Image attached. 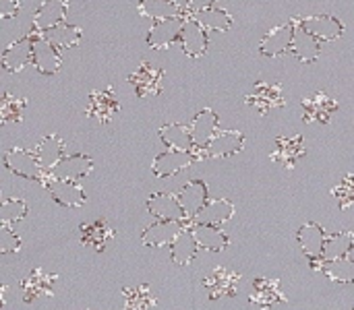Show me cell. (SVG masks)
Returning <instances> with one entry per match:
<instances>
[{"label": "cell", "mask_w": 354, "mask_h": 310, "mask_svg": "<svg viewBox=\"0 0 354 310\" xmlns=\"http://www.w3.org/2000/svg\"><path fill=\"white\" fill-rule=\"evenodd\" d=\"M214 4H216V0H191L189 10H191V14H197V12H201V10H205V8H209Z\"/></svg>", "instance_id": "ee69618b"}, {"label": "cell", "mask_w": 354, "mask_h": 310, "mask_svg": "<svg viewBox=\"0 0 354 310\" xmlns=\"http://www.w3.org/2000/svg\"><path fill=\"white\" fill-rule=\"evenodd\" d=\"M25 215H27L25 201H21V199H6V201H2V205H0V222L2 224H6V226L17 224Z\"/></svg>", "instance_id": "ab89813d"}, {"label": "cell", "mask_w": 354, "mask_h": 310, "mask_svg": "<svg viewBox=\"0 0 354 310\" xmlns=\"http://www.w3.org/2000/svg\"><path fill=\"white\" fill-rule=\"evenodd\" d=\"M297 240L301 244V251L309 257V259H324V249H326V232L319 224H305L299 234Z\"/></svg>", "instance_id": "d6986e66"}, {"label": "cell", "mask_w": 354, "mask_h": 310, "mask_svg": "<svg viewBox=\"0 0 354 310\" xmlns=\"http://www.w3.org/2000/svg\"><path fill=\"white\" fill-rule=\"evenodd\" d=\"M19 8H21L19 0H0V17L2 19L15 17L19 12Z\"/></svg>", "instance_id": "7bdbcfd3"}, {"label": "cell", "mask_w": 354, "mask_h": 310, "mask_svg": "<svg viewBox=\"0 0 354 310\" xmlns=\"http://www.w3.org/2000/svg\"><path fill=\"white\" fill-rule=\"evenodd\" d=\"M178 199L183 203V209L187 213V220H195L197 213L207 203V186H205V182L203 180H191V182H187L180 188Z\"/></svg>", "instance_id": "e0dca14e"}, {"label": "cell", "mask_w": 354, "mask_h": 310, "mask_svg": "<svg viewBox=\"0 0 354 310\" xmlns=\"http://www.w3.org/2000/svg\"><path fill=\"white\" fill-rule=\"evenodd\" d=\"M4 166L15 174V176H23V178H29V180H44V168L39 166L35 153L31 151H25V149H10L6 155H4Z\"/></svg>", "instance_id": "7a4b0ae2"}, {"label": "cell", "mask_w": 354, "mask_h": 310, "mask_svg": "<svg viewBox=\"0 0 354 310\" xmlns=\"http://www.w3.org/2000/svg\"><path fill=\"white\" fill-rule=\"evenodd\" d=\"M91 170H93L91 157H87V155H68V157H62L48 174L52 178H58V180L79 182L81 178L89 176Z\"/></svg>", "instance_id": "9c48e42d"}, {"label": "cell", "mask_w": 354, "mask_h": 310, "mask_svg": "<svg viewBox=\"0 0 354 310\" xmlns=\"http://www.w3.org/2000/svg\"><path fill=\"white\" fill-rule=\"evenodd\" d=\"M197 251H199V244H197V238H195L193 230H183L174 238V242L170 244V257H172V261L176 265H183V267L189 265L195 259Z\"/></svg>", "instance_id": "f546056e"}, {"label": "cell", "mask_w": 354, "mask_h": 310, "mask_svg": "<svg viewBox=\"0 0 354 310\" xmlns=\"http://www.w3.org/2000/svg\"><path fill=\"white\" fill-rule=\"evenodd\" d=\"M54 282H56V278L54 275H50V273H46L44 269H33L25 280H23V284H21V288H23V298H25V302H31V300H35V298H39V296H52V286H54Z\"/></svg>", "instance_id": "d4e9b609"}, {"label": "cell", "mask_w": 354, "mask_h": 310, "mask_svg": "<svg viewBox=\"0 0 354 310\" xmlns=\"http://www.w3.org/2000/svg\"><path fill=\"white\" fill-rule=\"evenodd\" d=\"M193 234L197 238L199 249L209 251V253H220L228 246V236L218 228L209 224H193Z\"/></svg>", "instance_id": "83f0119b"}, {"label": "cell", "mask_w": 354, "mask_h": 310, "mask_svg": "<svg viewBox=\"0 0 354 310\" xmlns=\"http://www.w3.org/2000/svg\"><path fill=\"white\" fill-rule=\"evenodd\" d=\"M25 99L23 97H17L12 93H6L0 101V120L2 124H15V122H21V116H23V110H25Z\"/></svg>", "instance_id": "f35d334b"}, {"label": "cell", "mask_w": 354, "mask_h": 310, "mask_svg": "<svg viewBox=\"0 0 354 310\" xmlns=\"http://www.w3.org/2000/svg\"><path fill=\"white\" fill-rule=\"evenodd\" d=\"M41 182H44V186L48 188L50 197H52L58 205H62V207H66V209H77V207H81V205L87 201L83 188H81L77 182H73V180H58V178H52V176L48 174V178H44Z\"/></svg>", "instance_id": "6da1fadb"}, {"label": "cell", "mask_w": 354, "mask_h": 310, "mask_svg": "<svg viewBox=\"0 0 354 310\" xmlns=\"http://www.w3.org/2000/svg\"><path fill=\"white\" fill-rule=\"evenodd\" d=\"M243 143H245V137L239 130H218L205 147L207 159H220V157L236 155L243 149Z\"/></svg>", "instance_id": "7c38bea8"}, {"label": "cell", "mask_w": 354, "mask_h": 310, "mask_svg": "<svg viewBox=\"0 0 354 310\" xmlns=\"http://www.w3.org/2000/svg\"><path fill=\"white\" fill-rule=\"evenodd\" d=\"M354 249V232H338L328 236L326 249H324V259L326 261H336L342 257H348Z\"/></svg>", "instance_id": "836d02e7"}, {"label": "cell", "mask_w": 354, "mask_h": 310, "mask_svg": "<svg viewBox=\"0 0 354 310\" xmlns=\"http://www.w3.org/2000/svg\"><path fill=\"white\" fill-rule=\"evenodd\" d=\"M249 106H253L259 114H268L270 110L282 108L284 106V95L282 87L276 83H257L251 93L245 97Z\"/></svg>", "instance_id": "277c9868"}, {"label": "cell", "mask_w": 354, "mask_h": 310, "mask_svg": "<svg viewBox=\"0 0 354 310\" xmlns=\"http://www.w3.org/2000/svg\"><path fill=\"white\" fill-rule=\"evenodd\" d=\"M33 64L41 75H54L60 68V54L54 43L44 37L33 39Z\"/></svg>", "instance_id": "ffe728a7"}, {"label": "cell", "mask_w": 354, "mask_h": 310, "mask_svg": "<svg viewBox=\"0 0 354 310\" xmlns=\"http://www.w3.org/2000/svg\"><path fill=\"white\" fill-rule=\"evenodd\" d=\"M118 112V101L112 93V89H104V91H93L87 104V116L108 124L112 120V116Z\"/></svg>", "instance_id": "7402d4cb"}, {"label": "cell", "mask_w": 354, "mask_h": 310, "mask_svg": "<svg viewBox=\"0 0 354 310\" xmlns=\"http://www.w3.org/2000/svg\"><path fill=\"white\" fill-rule=\"evenodd\" d=\"M41 37L48 39L50 43H54L56 48H75V46L81 41L83 33H81V29L75 27V25L60 23V25L50 27L48 31H44Z\"/></svg>", "instance_id": "d6a6232c"}, {"label": "cell", "mask_w": 354, "mask_h": 310, "mask_svg": "<svg viewBox=\"0 0 354 310\" xmlns=\"http://www.w3.org/2000/svg\"><path fill=\"white\" fill-rule=\"evenodd\" d=\"M353 310H354V309H353Z\"/></svg>", "instance_id": "bcb514c9"}, {"label": "cell", "mask_w": 354, "mask_h": 310, "mask_svg": "<svg viewBox=\"0 0 354 310\" xmlns=\"http://www.w3.org/2000/svg\"><path fill=\"white\" fill-rule=\"evenodd\" d=\"M139 12L143 17H149V19H156V21L180 17V8L172 0H141L139 2Z\"/></svg>", "instance_id": "e575fe53"}, {"label": "cell", "mask_w": 354, "mask_h": 310, "mask_svg": "<svg viewBox=\"0 0 354 310\" xmlns=\"http://www.w3.org/2000/svg\"><path fill=\"white\" fill-rule=\"evenodd\" d=\"M147 209L156 220H162V222H185L187 220V213L183 209L178 195H172V193H153L147 199Z\"/></svg>", "instance_id": "3957f363"}, {"label": "cell", "mask_w": 354, "mask_h": 310, "mask_svg": "<svg viewBox=\"0 0 354 310\" xmlns=\"http://www.w3.org/2000/svg\"><path fill=\"white\" fill-rule=\"evenodd\" d=\"M191 133H193L195 147H207V143L218 133V116H216V112H212L209 108L201 110L195 116L193 124H191Z\"/></svg>", "instance_id": "4316f807"}, {"label": "cell", "mask_w": 354, "mask_h": 310, "mask_svg": "<svg viewBox=\"0 0 354 310\" xmlns=\"http://www.w3.org/2000/svg\"><path fill=\"white\" fill-rule=\"evenodd\" d=\"M156 307V296L147 286H139L135 290L124 288V310H151Z\"/></svg>", "instance_id": "74e56055"}, {"label": "cell", "mask_w": 354, "mask_h": 310, "mask_svg": "<svg viewBox=\"0 0 354 310\" xmlns=\"http://www.w3.org/2000/svg\"><path fill=\"white\" fill-rule=\"evenodd\" d=\"M205 29H212V31H228L230 25H232V17L224 10V8H216V6H209L197 14H193Z\"/></svg>", "instance_id": "8d00e7d4"}, {"label": "cell", "mask_w": 354, "mask_h": 310, "mask_svg": "<svg viewBox=\"0 0 354 310\" xmlns=\"http://www.w3.org/2000/svg\"><path fill=\"white\" fill-rule=\"evenodd\" d=\"M295 29H297L295 23H284V25L270 29L266 37L261 39V54L268 58H276L284 54L286 50H290L295 41Z\"/></svg>", "instance_id": "ba28073f"}, {"label": "cell", "mask_w": 354, "mask_h": 310, "mask_svg": "<svg viewBox=\"0 0 354 310\" xmlns=\"http://www.w3.org/2000/svg\"><path fill=\"white\" fill-rule=\"evenodd\" d=\"M66 10H68L66 0H44L33 14V29L37 33H44L50 27L60 25L66 17Z\"/></svg>", "instance_id": "9a60e30c"}, {"label": "cell", "mask_w": 354, "mask_h": 310, "mask_svg": "<svg viewBox=\"0 0 354 310\" xmlns=\"http://www.w3.org/2000/svg\"><path fill=\"white\" fill-rule=\"evenodd\" d=\"M183 25H185V21H183L180 17L156 21V25H153V27L149 29V33H147V43H149L151 48H156V50L168 48L170 43H174V41L180 37Z\"/></svg>", "instance_id": "5bb4252c"}, {"label": "cell", "mask_w": 354, "mask_h": 310, "mask_svg": "<svg viewBox=\"0 0 354 310\" xmlns=\"http://www.w3.org/2000/svg\"><path fill=\"white\" fill-rule=\"evenodd\" d=\"M178 8H189V4H191V0H172Z\"/></svg>", "instance_id": "f6af8a7d"}, {"label": "cell", "mask_w": 354, "mask_h": 310, "mask_svg": "<svg viewBox=\"0 0 354 310\" xmlns=\"http://www.w3.org/2000/svg\"><path fill=\"white\" fill-rule=\"evenodd\" d=\"M19 249H21V238L10 230V226L2 224V228H0V253L10 255V253H17Z\"/></svg>", "instance_id": "b9f144b4"}, {"label": "cell", "mask_w": 354, "mask_h": 310, "mask_svg": "<svg viewBox=\"0 0 354 310\" xmlns=\"http://www.w3.org/2000/svg\"><path fill=\"white\" fill-rule=\"evenodd\" d=\"M322 273L336 284H354V259L342 257L336 261H326Z\"/></svg>", "instance_id": "d590c367"}, {"label": "cell", "mask_w": 354, "mask_h": 310, "mask_svg": "<svg viewBox=\"0 0 354 310\" xmlns=\"http://www.w3.org/2000/svg\"><path fill=\"white\" fill-rule=\"evenodd\" d=\"M180 48L183 52L189 56V58H199L205 54L207 50V33H205V27L195 19H187L185 25H183V31H180Z\"/></svg>", "instance_id": "5b68a950"}, {"label": "cell", "mask_w": 354, "mask_h": 310, "mask_svg": "<svg viewBox=\"0 0 354 310\" xmlns=\"http://www.w3.org/2000/svg\"><path fill=\"white\" fill-rule=\"evenodd\" d=\"M33 153H35L39 166L46 172H50L64 157V143H62V139L58 135H48V137H44L37 143V147H35Z\"/></svg>", "instance_id": "cb8c5ba5"}, {"label": "cell", "mask_w": 354, "mask_h": 310, "mask_svg": "<svg viewBox=\"0 0 354 310\" xmlns=\"http://www.w3.org/2000/svg\"><path fill=\"white\" fill-rule=\"evenodd\" d=\"M239 282H241V275L236 271H230L226 267H216L203 280V286L209 292V298L218 300L222 296H234L239 292Z\"/></svg>", "instance_id": "52a82bcc"}, {"label": "cell", "mask_w": 354, "mask_h": 310, "mask_svg": "<svg viewBox=\"0 0 354 310\" xmlns=\"http://www.w3.org/2000/svg\"><path fill=\"white\" fill-rule=\"evenodd\" d=\"M162 77H164V72L160 68L143 62L129 77V83L133 85V89L139 97H147V95H158L162 91Z\"/></svg>", "instance_id": "30bf717a"}, {"label": "cell", "mask_w": 354, "mask_h": 310, "mask_svg": "<svg viewBox=\"0 0 354 310\" xmlns=\"http://www.w3.org/2000/svg\"><path fill=\"white\" fill-rule=\"evenodd\" d=\"M112 238H114V230L106 220H97L87 226H81V244L91 246L97 253H102Z\"/></svg>", "instance_id": "603a6c76"}, {"label": "cell", "mask_w": 354, "mask_h": 310, "mask_svg": "<svg viewBox=\"0 0 354 310\" xmlns=\"http://www.w3.org/2000/svg\"><path fill=\"white\" fill-rule=\"evenodd\" d=\"M183 222H158L153 226H149L141 240L145 246H151V249H160V246H170L174 242V238L183 232Z\"/></svg>", "instance_id": "ac0fdd59"}, {"label": "cell", "mask_w": 354, "mask_h": 310, "mask_svg": "<svg viewBox=\"0 0 354 310\" xmlns=\"http://www.w3.org/2000/svg\"><path fill=\"white\" fill-rule=\"evenodd\" d=\"M332 195L338 199L342 211L354 209V174L344 176V178L332 188Z\"/></svg>", "instance_id": "60d3db41"}, {"label": "cell", "mask_w": 354, "mask_h": 310, "mask_svg": "<svg viewBox=\"0 0 354 310\" xmlns=\"http://www.w3.org/2000/svg\"><path fill=\"white\" fill-rule=\"evenodd\" d=\"M303 108H305V122H319V124H328L332 120V114L336 112L338 104L328 97L326 93H313L309 97L303 99Z\"/></svg>", "instance_id": "2e32d148"}, {"label": "cell", "mask_w": 354, "mask_h": 310, "mask_svg": "<svg viewBox=\"0 0 354 310\" xmlns=\"http://www.w3.org/2000/svg\"><path fill=\"white\" fill-rule=\"evenodd\" d=\"M286 302V296L282 292V286L278 280H268V278H257L253 282V294H251V304L261 310H270L274 304Z\"/></svg>", "instance_id": "8fae6325"}, {"label": "cell", "mask_w": 354, "mask_h": 310, "mask_svg": "<svg viewBox=\"0 0 354 310\" xmlns=\"http://www.w3.org/2000/svg\"><path fill=\"white\" fill-rule=\"evenodd\" d=\"M301 25H303L311 35H315L319 41H334V39H338V37L344 33L342 23H340L336 17H330V14L305 17V19H301Z\"/></svg>", "instance_id": "4fadbf2b"}, {"label": "cell", "mask_w": 354, "mask_h": 310, "mask_svg": "<svg viewBox=\"0 0 354 310\" xmlns=\"http://www.w3.org/2000/svg\"><path fill=\"white\" fill-rule=\"evenodd\" d=\"M232 215H234V205L228 199H216V201L205 203V207L197 213L193 224L220 226V224H226Z\"/></svg>", "instance_id": "484cf974"}, {"label": "cell", "mask_w": 354, "mask_h": 310, "mask_svg": "<svg viewBox=\"0 0 354 310\" xmlns=\"http://www.w3.org/2000/svg\"><path fill=\"white\" fill-rule=\"evenodd\" d=\"M31 60H33V39L31 37H23V39L15 41L2 52V66L10 72H19Z\"/></svg>", "instance_id": "44dd1931"}, {"label": "cell", "mask_w": 354, "mask_h": 310, "mask_svg": "<svg viewBox=\"0 0 354 310\" xmlns=\"http://www.w3.org/2000/svg\"><path fill=\"white\" fill-rule=\"evenodd\" d=\"M160 137L168 149L193 151V147H195L191 126H185V124H168L160 130Z\"/></svg>", "instance_id": "1f68e13d"}, {"label": "cell", "mask_w": 354, "mask_h": 310, "mask_svg": "<svg viewBox=\"0 0 354 310\" xmlns=\"http://www.w3.org/2000/svg\"><path fill=\"white\" fill-rule=\"evenodd\" d=\"M319 50H322L319 39H317L315 35H311V33L299 23V27L295 29V41H292V52L297 54V58L303 60V62H313V60H317Z\"/></svg>", "instance_id": "4dcf8cb0"}, {"label": "cell", "mask_w": 354, "mask_h": 310, "mask_svg": "<svg viewBox=\"0 0 354 310\" xmlns=\"http://www.w3.org/2000/svg\"><path fill=\"white\" fill-rule=\"evenodd\" d=\"M195 162L193 151H178V149H168L166 153L158 155L151 164V172L158 178H170L183 170H187Z\"/></svg>", "instance_id": "8992f818"}, {"label": "cell", "mask_w": 354, "mask_h": 310, "mask_svg": "<svg viewBox=\"0 0 354 310\" xmlns=\"http://www.w3.org/2000/svg\"><path fill=\"white\" fill-rule=\"evenodd\" d=\"M278 149L276 153L272 155L276 162H280L284 168H295L297 162L305 155V145H303V137L297 135V137H280L278 141Z\"/></svg>", "instance_id": "f1b7e54d"}]
</instances>
